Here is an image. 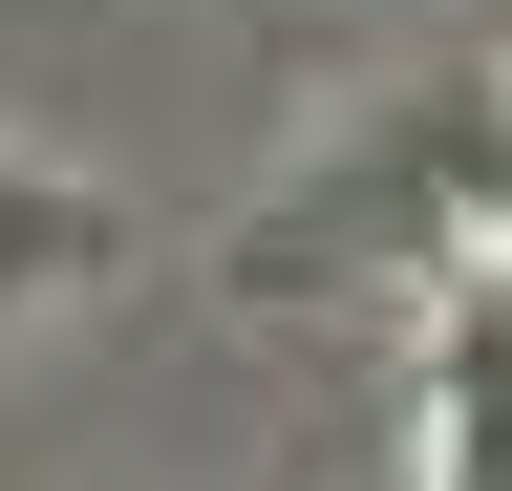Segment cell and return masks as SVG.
<instances>
[{
    "label": "cell",
    "mask_w": 512,
    "mask_h": 491,
    "mask_svg": "<svg viewBox=\"0 0 512 491\" xmlns=\"http://www.w3.org/2000/svg\"><path fill=\"white\" fill-rule=\"evenodd\" d=\"M86 278H107V193H64V171L0 150V321L22 299H86Z\"/></svg>",
    "instance_id": "cell-2"
},
{
    "label": "cell",
    "mask_w": 512,
    "mask_h": 491,
    "mask_svg": "<svg viewBox=\"0 0 512 491\" xmlns=\"http://www.w3.org/2000/svg\"><path fill=\"white\" fill-rule=\"evenodd\" d=\"M427 491H512V257H470L427 321Z\"/></svg>",
    "instance_id": "cell-1"
}]
</instances>
